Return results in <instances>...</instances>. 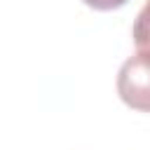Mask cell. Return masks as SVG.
Instances as JSON below:
<instances>
[{
	"instance_id": "7a4b0ae2",
	"label": "cell",
	"mask_w": 150,
	"mask_h": 150,
	"mask_svg": "<svg viewBox=\"0 0 150 150\" xmlns=\"http://www.w3.org/2000/svg\"><path fill=\"white\" fill-rule=\"evenodd\" d=\"M131 38H134V45L138 49H148L150 52V0L138 12V16L134 21V28H131Z\"/></svg>"
},
{
	"instance_id": "3957f363",
	"label": "cell",
	"mask_w": 150,
	"mask_h": 150,
	"mask_svg": "<svg viewBox=\"0 0 150 150\" xmlns=\"http://www.w3.org/2000/svg\"><path fill=\"white\" fill-rule=\"evenodd\" d=\"M87 7L98 9V12H110V9H120L122 5H127L129 0H82Z\"/></svg>"
},
{
	"instance_id": "6da1fadb",
	"label": "cell",
	"mask_w": 150,
	"mask_h": 150,
	"mask_svg": "<svg viewBox=\"0 0 150 150\" xmlns=\"http://www.w3.org/2000/svg\"><path fill=\"white\" fill-rule=\"evenodd\" d=\"M120 98L138 112H150V52L138 49L117 73Z\"/></svg>"
}]
</instances>
